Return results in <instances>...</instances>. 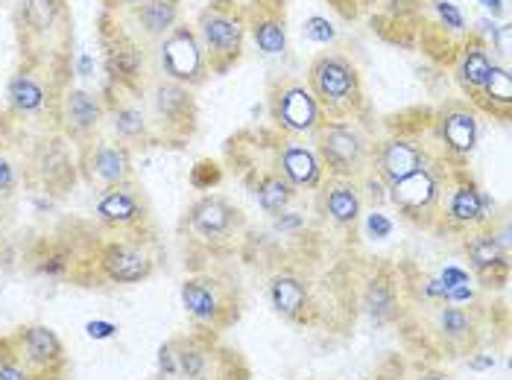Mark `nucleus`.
Returning a JSON list of instances; mask_svg holds the SVG:
<instances>
[{"instance_id":"c9c22d12","label":"nucleus","mask_w":512,"mask_h":380,"mask_svg":"<svg viewBox=\"0 0 512 380\" xmlns=\"http://www.w3.org/2000/svg\"><path fill=\"white\" fill-rule=\"evenodd\" d=\"M220 179H223V167L217 161H211V158H202V161H197V167L191 170V185L197 190H205V193L217 188Z\"/></svg>"},{"instance_id":"412c9836","label":"nucleus","mask_w":512,"mask_h":380,"mask_svg":"<svg viewBox=\"0 0 512 380\" xmlns=\"http://www.w3.org/2000/svg\"><path fill=\"white\" fill-rule=\"evenodd\" d=\"M466 258L474 278L483 290H504L510 281V228L501 220V231L495 228V217L486 226L466 234Z\"/></svg>"},{"instance_id":"f257e3e1","label":"nucleus","mask_w":512,"mask_h":380,"mask_svg":"<svg viewBox=\"0 0 512 380\" xmlns=\"http://www.w3.org/2000/svg\"><path fill=\"white\" fill-rule=\"evenodd\" d=\"M480 304L416 302L404 299L398 331L416 360L439 363L472 357L483 345L486 328L480 319Z\"/></svg>"},{"instance_id":"39448f33","label":"nucleus","mask_w":512,"mask_h":380,"mask_svg":"<svg viewBox=\"0 0 512 380\" xmlns=\"http://www.w3.org/2000/svg\"><path fill=\"white\" fill-rule=\"evenodd\" d=\"M179 234L185 246L199 255H232L246 234V217L223 193H202L185 211Z\"/></svg>"},{"instance_id":"9d476101","label":"nucleus","mask_w":512,"mask_h":380,"mask_svg":"<svg viewBox=\"0 0 512 380\" xmlns=\"http://www.w3.org/2000/svg\"><path fill=\"white\" fill-rule=\"evenodd\" d=\"M179 299H182L188 319L194 322V328L211 331V334H223V331L235 328L243 316V304H246L237 281L214 275V272L188 275L182 281Z\"/></svg>"},{"instance_id":"58836bf2","label":"nucleus","mask_w":512,"mask_h":380,"mask_svg":"<svg viewBox=\"0 0 512 380\" xmlns=\"http://www.w3.org/2000/svg\"><path fill=\"white\" fill-rule=\"evenodd\" d=\"M436 12H439L442 24H445L448 30H463V27H466L463 12H460L454 3H448V0H436Z\"/></svg>"},{"instance_id":"37998d69","label":"nucleus","mask_w":512,"mask_h":380,"mask_svg":"<svg viewBox=\"0 0 512 380\" xmlns=\"http://www.w3.org/2000/svg\"><path fill=\"white\" fill-rule=\"evenodd\" d=\"M91 68H94V59H91L88 53H82V56H79V62H77V71L82 76H91Z\"/></svg>"},{"instance_id":"f03ea898","label":"nucleus","mask_w":512,"mask_h":380,"mask_svg":"<svg viewBox=\"0 0 512 380\" xmlns=\"http://www.w3.org/2000/svg\"><path fill=\"white\" fill-rule=\"evenodd\" d=\"M267 296L270 307L293 328H325L343 334L349 325H355V290L334 284V275L319 293L311 275L284 266L270 275Z\"/></svg>"},{"instance_id":"4468645a","label":"nucleus","mask_w":512,"mask_h":380,"mask_svg":"<svg viewBox=\"0 0 512 380\" xmlns=\"http://www.w3.org/2000/svg\"><path fill=\"white\" fill-rule=\"evenodd\" d=\"M197 38L208 62V74H229L243 56L246 9L237 0H211L197 18Z\"/></svg>"},{"instance_id":"f704fd0d","label":"nucleus","mask_w":512,"mask_h":380,"mask_svg":"<svg viewBox=\"0 0 512 380\" xmlns=\"http://www.w3.org/2000/svg\"><path fill=\"white\" fill-rule=\"evenodd\" d=\"M0 380H30L24 366L18 363V354L12 348L9 334H0Z\"/></svg>"},{"instance_id":"c85d7f7f","label":"nucleus","mask_w":512,"mask_h":380,"mask_svg":"<svg viewBox=\"0 0 512 380\" xmlns=\"http://www.w3.org/2000/svg\"><path fill=\"white\" fill-rule=\"evenodd\" d=\"M316 211L331 223V226L352 231L363 217V185L352 179H334L325 176L322 185L316 188Z\"/></svg>"},{"instance_id":"c756f323","label":"nucleus","mask_w":512,"mask_h":380,"mask_svg":"<svg viewBox=\"0 0 512 380\" xmlns=\"http://www.w3.org/2000/svg\"><path fill=\"white\" fill-rule=\"evenodd\" d=\"M246 33L267 56H281L287 50V27H284V3L281 0H252L246 6Z\"/></svg>"},{"instance_id":"9b49d317","label":"nucleus","mask_w":512,"mask_h":380,"mask_svg":"<svg viewBox=\"0 0 512 380\" xmlns=\"http://www.w3.org/2000/svg\"><path fill=\"white\" fill-rule=\"evenodd\" d=\"M161 246L153 234H112L100 237L94 252V275L100 284H141L156 272Z\"/></svg>"},{"instance_id":"0eeeda50","label":"nucleus","mask_w":512,"mask_h":380,"mask_svg":"<svg viewBox=\"0 0 512 380\" xmlns=\"http://www.w3.org/2000/svg\"><path fill=\"white\" fill-rule=\"evenodd\" d=\"M141 103L150 117L156 147H182L194 138L199 123L194 88L153 74L141 88Z\"/></svg>"},{"instance_id":"c03bdc74","label":"nucleus","mask_w":512,"mask_h":380,"mask_svg":"<svg viewBox=\"0 0 512 380\" xmlns=\"http://www.w3.org/2000/svg\"><path fill=\"white\" fill-rule=\"evenodd\" d=\"M480 3H483L492 15H501V12H504V0H480Z\"/></svg>"},{"instance_id":"393cba45","label":"nucleus","mask_w":512,"mask_h":380,"mask_svg":"<svg viewBox=\"0 0 512 380\" xmlns=\"http://www.w3.org/2000/svg\"><path fill=\"white\" fill-rule=\"evenodd\" d=\"M79 176L91 188H115L135 179V158L126 144L118 138H94L85 147H79Z\"/></svg>"},{"instance_id":"dca6fc26","label":"nucleus","mask_w":512,"mask_h":380,"mask_svg":"<svg viewBox=\"0 0 512 380\" xmlns=\"http://www.w3.org/2000/svg\"><path fill=\"white\" fill-rule=\"evenodd\" d=\"M492 202L483 193V188L474 182L469 167L463 161H454L442 188V199H439V217H436V228H448L457 234H469L474 228L486 226L492 220Z\"/></svg>"},{"instance_id":"5701e85b","label":"nucleus","mask_w":512,"mask_h":380,"mask_svg":"<svg viewBox=\"0 0 512 380\" xmlns=\"http://www.w3.org/2000/svg\"><path fill=\"white\" fill-rule=\"evenodd\" d=\"M106 126V100L100 91L68 85L59 97L56 109V132L68 141L85 147L88 141L100 138V129Z\"/></svg>"},{"instance_id":"72a5a7b5","label":"nucleus","mask_w":512,"mask_h":380,"mask_svg":"<svg viewBox=\"0 0 512 380\" xmlns=\"http://www.w3.org/2000/svg\"><path fill=\"white\" fill-rule=\"evenodd\" d=\"M21 185H24V167L15 158V152L9 150V144L0 141V208L18 196Z\"/></svg>"},{"instance_id":"ddd939ff","label":"nucleus","mask_w":512,"mask_h":380,"mask_svg":"<svg viewBox=\"0 0 512 380\" xmlns=\"http://www.w3.org/2000/svg\"><path fill=\"white\" fill-rule=\"evenodd\" d=\"M100 41H103V68L109 76V88L141 91L147 79L156 74V68L150 65L153 53L123 24L120 12H109V9L103 12Z\"/></svg>"},{"instance_id":"20e7f679","label":"nucleus","mask_w":512,"mask_h":380,"mask_svg":"<svg viewBox=\"0 0 512 380\" xmlns=\"http://www.w3.org/2000/svg\"><path fill=\"white\" fill-rule=\"evenodd\" d=\"M65 71H71V65L47 68L24 62V68L6 82V117H12L18 126H36L39 135L56 132L59 97L68 88L62 79Z\"/></svg>"},{"instance_id":"7c9ffc66","label":"nucleus","mask_w":512,"mask_h":380,"mask_svg":"<svg viewBox=\"0 0 512 380\" xmlns=\"http://www.w3.org/2000/svg\"><path fill=\"white\" fill-rule=\"evenodd\" d=\"M179 3L182 0H141L132 9L120 12L126 21H132L135 36L144 44H158L176 24H179Z\"/></svg>"},{"instance_id":"79ce46f5","label":"nucleus","mask_w":512,"mask_h":380,"mask_svg":"<svg viewBox=\"0 0 512 380\" xmlns=\"http://www.w3.org/2000/svg\"><path fill=\"white\" fill-rule=\"evenodd\" d=\"M103 3H106L109 12H126V9H132L135 3H141V0H103Z\"/></svg>"},{"instance_id":"ea45409f","label":"nucleus","mask_w":512,"mask_h":380,"mask_svg":"<svg viewBox=\"0 0 512 380\" xmlns=\"http://www.w3.org/2000/svg\"><path fill=\"white\" fill-rule=\"evenodd\" d=\"M366 228H369V234H372V237L384 240V237H390L393 223H390V217H387V214H381V211H372V214H369V220H366Z\"/></svg>"},{"instance_id":"1a4fd4ad","label":"nucleus","mask_w":512,"mask_h":380,"mask_svg":"<svg viewBox=\"0 0 512 380\" xmlns=\"http://www.w3.org/2000/svg\"><path fill=\"white\" fill-rule=\"evenodd\" d=\"M100 234H53V237H39L24 261L33 275L47 278V281H71L77 287H97L94 275V252H97Z\"/></svg>"},{"instance_id":"a19ab883","label":"nucleus","mask_w":512,"mask_h":380,"mask_svg":"<svg viewBox=\"0 0 512 380\" xmlns=\"http://www.w3.org/2000/svg\"><path fill=\"white\" fill-rule=\"evenodd\" d=\"M115 331H118V328L109 325V322H91V325H88V334H91V337H112Z\"/></svg>"},{"instance_id":"f3484780","label":"nucleus","mask_w":512,"mask_h":380,"mask_svg":"<svg viewBox=\"0 0 512 380\" xmlns=\"http://www.w3.org/2000/svg\"><path fill=\"white\" fill-rule=\"evenodd\" d=\"M24 167V182L36 193L47 196H62L77 185L79 164L68 150V141L59 132H47L33 138V147L21 161Z\"/></svg>"},{"instance_id":"4c0bfd02","label":"nucleus","mask_w":512,"mask_h":380,"mask_svg":"<svg viewBox=\"0 0 512 380\" xmlns=\"http://www.w3.org/2000/svg\"><path fill=\"white\" fill-rule=\"evenodd\" d=\"M302 36L308 38V41H316V44H328V41H334L337 38V30H334V24L328 21V18H308L305 24H302Z\"/></svg>"},{"instance_id":"a211bd4d","label":"nucleus","mask_w":512,"mask_h":380,"mask_svg":"<svg viewBox=\"0 0 512 380\" xmlns=\"http://www.w3.org/2000/svg\"><path fill=\"white\" fill-rule=\"evenodd\" d=\"M9 340L30 380H71V354L53 328L21 325L9 331Z\"/></svg>"},{"instance_id":"a18cd8bd","label":"nucleus","mask_w":512,"mask_h":380,"mask_svg":"<svg viewBox=\"0 0 512 380\" xmlns=\"http://www.w3.org/2000/svg\"><path fill=\"white\" fill-rule=\"evenodd\" d=\"M363 380H384L381 375H372V378H363Z\"/></svg>"},{"instance_id":"aec40b11","label":"nucleus","mask_w":512,"mask_h":380,"mask_svg":"<svg viewBox=\"0 0 512 380\" xmlns=\"http://www.w3.org/2000/svg\"><path fill=\"white\" fill-rule=\"evenodd\" d=\"M94 217L109 234H153V208L135 179L126 185L97 190Z\"/></svg>"},{"instance_id":"4be33fe9","label":"nucleus","mask_w":512,"mask_h":380,"mask_svg":"<svg viewBox=\"0 0 512 380\" xmlns=\"http://www.w3.org/2000/svg\"><path fill=\"white\" fill-rule=\"evenodd\" d=\"M153 56H156V74L167 76L179 85L197 88L208 79V62H205L197 30L188 24H176L158 41Z\"/></svg>"},{"instance_id":"e433bc0d","label":"nucleus","mask_w":512,"mask_h":380,"mask_svg":"<svg viewBox=\"0 0 512 380\" xmlns=\"http://www.w3.org/2000/svg\"><path fill=\"white\" fill-rule=\"evenodd\" d=\"M384 378V375H381ZM398 380H451L445 369H439L436 363H425V360H410L401 375H395ZM387 380V378H384Z\"/></svg>"},{"instance_id":"423d86ee","label":"nucleus","mask_w":512,"mask_h":380,"mask_svg":"<svg viewBox=\"0 0 512 380\" xmlns=\"http://www.w3.org/2000/svg\"><path fill=\"white\" fill-rule=\"evenodd\" d=\"M176 378L182 380H252L246 357L211 331H185L167 340Z\"/></svg>"},{"instance_id":"a878e982","label":"nucleus","mask_w":512,"mask_h":380,"mask_svg":"<svg viewBox=\"0 0 512 380\" xmlns=\"http://www.w3.org/2000/svg\"><path fill=\"white\" fill-rule=\"evenodd\" d=\"M434 147L422 141V135L416 132H387L381 138L372 141V173L390 188L393 182L410 176L413 170H419L431 155Z\"/></svg>"},{"instance_id":"6ab92c4d","label":"nucleus","mask_w":512,"mask_h":380,"mask_svg":"<svg viewBox=\"0 0 512 380\" xmlns=\"http://www.w3.org/2000/svg\"><path fill=\"white\" fill-rule=\"evenodd\" d=\"M267 106H270L273 129L284 132V135H293V138H314V132L325 120L308 82H302L296 76L273 79Z\"/></svg>"},{"instance_id":"6e6552de","label":"nucleus","mask_w":512,"mask_h":380,"mask_svg":"<svg viewBox=\"0 0 512 380\" xmlns=\"http://www.w3.org/2000/svg\"><path fill=\"white\" fill-rule=\"evenodd\" d=\"M305 82L325 120H360V114L366 112V91L360 71L343 53H319L308 68Z\"/></svg>"},{"instance_id":"b1692460","label":"nucleus","mask_w":512,"mask_h":380,"mask_svg":"<svg viewBox=\"0 0 512 380\" xmlns=\"http://www.w3.org/2000/svg\"><path fill=\"white\" fill-rule=\"evenodd\" d=\"M264 147L270 161L276 164V170L293 185L296 190H316L325 179L322 161L316 155L311 138H293L284 132H261Z\"/></svg>"},{"instance_id":"bb28decb","label":"nucleus","mask_w":512,"mask_h":380,"mask_svg":"<svg viewBox=\"0 0 512 380\" xmlns=\"http://www.w3.org/2000/svg\"><path fill=\"white\" fill-rule=\"evenodd\" d=\"M431 132H434L436 150L451 161H466L472 155L480 126H477V112L469 103H445L439 112L431 114Z\"/></svg>"},{"instance_id":"2eb2a0df","label":"nucleus","mask_w":512,"mask_h":380,"mask_svg":"<svg viewBox=\"0 0 512 380\" xmlns=\"http://www.w3.org/2000/svg\"><path fill=\"white\" fill-rule=\"evenodd\" d=\"M451 158H445L436 150L419 170H413L410 176L398 179L387 188V199L393 202V208L410 223L422 228H436V217H439V199H442V188L451 170Z\"/></svg>"},{"instance_id":"7ed1b4c3","label":"nucleus","mask_w":512,"mask_h":380,"mask_svg":"<svg viewBox=\"0 0 512 380\" xmlns=\"http://www.w3.org/2000/svg\"><path fill=\"white\" fill-rule=\"evenodd\" d=\"M15 30L30 65H71L68 47L74 41V18L68 0H21L15 9Z\"/></svg>"},{"instance_id":"2f4dec72","label":"nucleus","mask_w":512,"mask_h":380,"mask_svg":"<svg viewBox=\"0 0 512 380\" xmlns=\"http://www.w3.org/2000/svg\"><path fill=\"white\" fill-rule=\"evenodd\" d=\"M492 68H495V59L489 56L486 44H483L480 38L466 41V47L460 50L457 65H454V74H457V82H460L466 100H474V97L480 94V88L486 85Z\"/></svg>"},{"instance_id":"f8f14e48","label":"nucleus","mask_w":512,"mask_h":380,"mask_svg":"<svg viewBox=\"0 0 512 380\" xmlns=\"http://www.w3.org/2000/svg\"><path fill=\"white\" fill-rule=\"evenodd\" d=\"M372 135L360 120H322L311 144L322 161L325 176L360 182L372 170Z\"/></svg>"},{"instance_id":"cd10ccee","label":"nucleus","mask_w":512,"mask_h":380,"mask_svg":"<svg viewBox=\"0 0 512 380\" xmlns=\"http://www.w3.org/2000/svg\"><path fill=\"white\" fill-rule=\"evenodd\" d=\"M360 310L372 319V325L387 328L398 325L401 310H404V290H401V275L393 266H375V272L363 281L360 296H357Z\"/></svg>"},{"instance_id":"473e14b6","label":"nucleus","mask_w":512,"mask_h":380,"mask_svg":"<svg viewBox=\"0 0 512 380\" xmlns=\"http://www.w3.org/2000/svg\"><path fill=\"white\" fill-rule=\"evenodd\" d=\"M474 112L489 114L492 120L510 123L512 117V74L507 65H495L480 94L469 100Z\"/></svg>"}]
</instances>
